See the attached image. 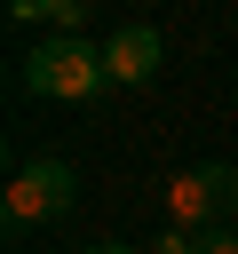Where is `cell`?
Returning a JSON list of instances; mask_svg holds the SVG:
<instances>
[{"label":"cell","instance_id":"8992f818","mask_svg":"<svg viewBox=\"0 0 238 254\" xmlns=\"http://www.w3.org/2000/svg\"><path fill=\"white\" fill-rule=\"evenodd\" d=\"M198 254H238V230H206V238H198Z\"/></svg>","mask_w":238,"mask_h":254},{"label":"cell","instance_id":"277c9868","mask_svg":"<svg viewBox=\"0 0 238 254\" xmlns=\"http://www.w3.org/2000/svg\"><path fill=\"white\" fill-rule=\"evenodd\" d=\"M103 71H111L119 87H143V79L159 71V32H151V24H127V32H111V48H103Z\"/></svg>","mask_w":238,"mask_h":254},{"label":"cell","instance_id":"5b68a950","mask_svg":"<svg viewBox=\"0 0 238 254\" xmlns=\"http://www.w3.org/2000/svg\"><path fill=\"white\" fill-rule=\"evenodd\" d=\"M16 16H48L56 32H79L87 24V0H16Z\"/></svg>","mask_w":238,"mask_h":254},{"label":"cell","instance_id":"7a4b0ae2","mask_svg":"<svg viewBox=\"0 0 238 254\" xmlns=\"http://www.w3.org/2000/svg\"><path fill=\"white\" fill-rule=\"evenodd\" d=\"M230 206H238V175H230V167H190V175L167 183V222H175V230H206V222L230 214Z\"/></svg>","mask_w":238,"mask_h":254},{"label":"cell","instance_id":"52a82bcc","mask_svg":"<svg viewBox=\"0 0 238 254\" xmlns=\"http://www.w3.org/2000/svg\"><path fill=\"white\" fill-rule=\"evenodd\" d=\"M87 254H135V246H87Z\"/></svg>","mask_w":238,"mask_h":254},{"label":"cell","instance_id":"6da1fadb","mask_svg":"<svg viewBox=\"0 0 238 254\" xmlns=\"http://www.w3.org/2000/svg\"><path fill=\"white\" fill-rule=\"evenodd\" d=\"M103 79H111V71H103V48H87V40H71V32H56V40H40V48L24 56V87L48 95V103H87Z\"/></svg>","mask_w":238,"mask_h":254},{"label":"cell","instance_id":"3957f363","mask_svg":"<svg viewBox=\"0 0 238 254\" xmlns=\"http://www.w3.org/2000/svg\"><path fill=\"white\" fill-rule=\"evenodd\" d=\"M71 206V167L63 159H32L16 183H8V222H48Z\"/></svg>","mask_w":238,"mask_h":254}]
</instances>
